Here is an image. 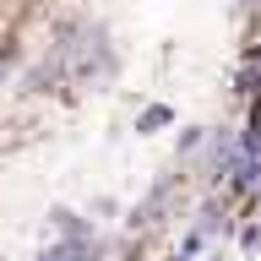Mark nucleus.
<instances>
[{"label":"nucleus","instance_id":"nucleus-3","mask_svg":"<svg viewBox=\"0 0 261 261\" xmlns=\"http://www.w3.org/2000/svg\"><path fill=\"white\" fill-rule=\"evenodd\" d=\"M158 125H169V109H147L142 114V130H158Z\"/></svg>","mask_w":261,"mask_h":261},{"label":"nucleus","instance_id":"nucleus-2","mask_svg":"<svg viewBox=\"0 0 261 261\" xmlns=\"http://www.w3.org/2000/svg\"><path fill=\"white\" fill-rule=\"evenodd\" d=\"M240 158H261V103H256V114H250L245 136H240Z\"/></svg>","mask_w":261,"mask_h":261},{"label":"nucleus","instance_id":"nucleus-1","mask_svg":"<svg viewBox=\"0 0 261 261\" xmlns=\"http://www.w3.org/2000/svg\"><path fill=\"white\" fill-rule=\"evenodd\" d=\"M87 250H93L87 223H82V218L55 212V245H44V250H38V261H87Z\"/></svg>","mask_w":261,"mask_h":261}]
</instances>
